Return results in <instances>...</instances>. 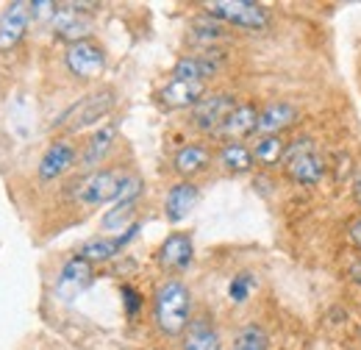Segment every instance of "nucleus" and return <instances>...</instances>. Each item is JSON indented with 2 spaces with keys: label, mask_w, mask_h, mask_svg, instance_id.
Segmentation results:
<instances>
[{
  "label": "nucleus",
  "mask_w": 361,
  "mask_h": 350,
  "mask_svg": "<svg viewBox=\"0 0 361 350\" xmlns=\"http://www.w3.org/2000/svg\"><path fill=\"white\" fill-rule=\"evenodd\" d=\"M189 314H192V295L186 289V284L180 281H164L156 289L153 298V317L161 334L167 337H180L189 328Z\"/></svg>",
  "instance_id": "f257e3e1"
},
{
  "label": "nucleus",
  "mask_w": 361,
  "mask_h": 350,
  "mask_svg": "<svg viewBox=\"0 0 361 350\" xmlns=\"http://www.w3.org/2000/svg\"><path fill=\"white\" fill-rule=\"evenodd\" d=\"M206 17L223 23V25H236L247 31H262L270 25V11L259 3L250 0H214L206 3Z\"/></svg>",
  "instance_id": "f03ea898"
},
{
  "label": "nucleus",
  "mask_w": 361,
  "mask_h": 350,
  "mask_svg": "<svg viewBox=\"0 0 361 350\" xmlns=\"http://www.w3.org/2000/svg\"><path fill=\"white\" fill-rule=\"evenodd\" d=\"M114 106H117V92L114 89H97V92L87 95L84 100H78L73 109H67L56 126L64 131H81L92 123H100L103 117H109Z\"/></svg>",
  "instance_id": "7ed1b4c3"
},
{
  "label": "nucleus",
  "mask_w": 361,
  "mask_h": 350,
  "mask_svg": "<svg viewBox=\"0 0 361 350\" xmlns=\"http://www.w3.org/2000/svg\"><path fill=\"white\" fill-rule=\"evenodd\" d=\"M286 173L292 181H298L300 186H317L325 175V162L314 153L312 139H298L292 142V147H286Z\"/></svg>",
  "instance_id": "20e7f679"
},
{
  "label": "nucleus",
  "mask_w": 361,
  "mask_h": 350,
  "mask_svg": "<svg viewBox=\"0 0 361 350\" xmlns=\"http://www.w3.org/2000/svg\"><path fill=\"white\" fill-rule=\"evenodd\" d=\"M126 181H128V175L120 173V170H94L84 181H78L75 198L87 206H103V203L120 198Z\"/></svg>",
  "instance_id": "39448f33"
},
{
  "label": "nucleus",
  "mask_w": 361,
  "mask_h": 350,
  "mask_svg": "<svg viewBox=\"0 0 361 350\" xmlns=\"http://www.w3.org/2000/svg\"><path fill=\"white\" fill-rule=\"evenodd\" d=\"M84 8H94L92 3H59L53 14V34L59 40H67L70 44L84 42L92 34V17Z\"/></svg>",
  "instance_id": "423d86ee"
},
{
  "label": "nucleus",
  "mask_w": 361,
  "mask_h": 350,
  "mask_svg": "<svg viewBox=\"0 0 361 350\" xmlns=\"http://www.w3.org/2000/svg\"><path fill=\"white\" fill-rule=\"evenodd\" d=\"M236 100L233 95L217 92V95H206L203 100H197V106L192 109V123L195 128L206 133H220V128L226 126V120L233 114Z\"/></svg>",
  "instance_id": "0eeeda50"
},
{
  "label": "nucleus",
  "mask_w": 361,
  "mask_h": 350,
  "mask_svg": "<svg viewBox=\"0 0 361 350\" xmlns=\"http://www.w3.org/2000/svg\"><path fill=\"white\" fill-rule=\"evenodd\" d=\"M64 64H67V70H70L75 78L92 81V78H97V76L106 70V53H103L100 44H94L92 40H84V42L67 44Z\"/></svg>",
  "instance_id": "6e6552de"
},
{
  "label": "nucleus",
  "mask_w": 361,
  "mask_h": 350,
  "mask_svg": "<svg viewBox=\"0 0 361 350\" xmlns=\"http://www.w3.org/2000/svg\"><path fill=\"white\" fill-rule=\"evenodd\" d=\"M28 23H31V3H23V0L8 3L0 20V53L23 42V37L28 34Z\"/></svg>",
  "instance_id": "1a4fd4ad"
},
{
  "label": "nucleus",
  "mask_w": 361,
  "mask_h": 350,
  "mask_svg": "<svg viewBox=\"0 0 361 350\" xmlns=\"http://www.w3.org/2000/svg\"><path fill=\"white\" fill-rule=\"evenodd\" d=\"M223 64L220 53H200V56H183L178 64L173 67V78L178 81H192V84H203L206 78H212Z\"/></svg>",
  "instance_id": "9d476101"
},
{
  "label": "nucleus",
  "mask_w": 361,
  "mask_h": 350,
  "mask_svg": "<svg viewBox=\"0 0 361 350\" xmlns=\"http://www.w3.org/2000/svg\"><path fill=\"white\" fill-rule=\"evenodd\" d=\"M92 281V264L81 256L70 259V262L61 267V275L56 281V295L61 301H73L81 289H87Z\"/></svg>",
  "instance_id": "9b49d317"
},
{
  "label": "nucleus",
  "mask_w": 361,
  "mask_h": 350,
  "mask_svg": "<svg viewBox=\"0 0 361 350\" xmlns=\"http://www.w3.org/2000/svg\"><path fill=\"white\" fill-rule=\"evenodd\" d=\"M78 159V150L73 142L61 139V142H53L50 147L45 150V156L39 159V178L42 181H53L59 175H64Z\"/></svg>",
  "instance_id": "f8f14e48"
},
{
  "label": "nucleus",
  "mask_w": 361,
  "mask_h": 350,
  "mask_svg": "<svg viewBox=\"0 0 361 350\" xmlns=\"http://www.w3.org/2000/svg\"><path fill=\"white\" fill-rule=\"evenodd\" d=\"M139 231V222H134L123 236H97V239H90L87 245H81V251H78V256L81 259H87L90 264L94 262H109V259H114L131 239H134V234Z\"/></svg>",
  "instance_id": "ddd939ff"
},
{
  "label": "nucleus",
  "mask_w": 361,
  "mask_h": 350,
  "mask_svg": "<svg viewBox=\"0 0 361 350\" xmlns=\"http://www.w3.org/2000/svg\"><path fill=\"white\" fill-rule=\"evenodd\" d=\"M298 117H300V111H298L292 103H283V100L270 103V106H264V109L259 111V126H256V133H259V136L281 133L283 128L295 126V123H298Z\"/></svg>",
  "instance_id": "4468645a"
},
{
  "label": "nucleus",
  "mask_w": 361,
  "mask_h": 350,
  "mask_svg": "<svg viewBox=\"0 0 361 350\" xmlns=\"http://www.w3.org/2000/svg\"><path fill=\"white\" fill-rule=\"evenodd\" d=\"M206 97V87L203 84H192V81H178V78H170L161 92H159V100L161 106L167 109H186V106H197V100Z\"/></svg>",
  "instance_id": "2eb2a0df"
},
{
  "label": "nucleus",
  "mask_w": 361,
  "mask_h": 350,
  "mask_svg": "<svg viewBox=\"0 0 361 350\" xmlns=\"http://www.w3.org/2000/svg\"><path fill=\"white\" fill-rule=\"evenodd\" d=\"M192 253H195L192 236L189 234H173L159 248V264L164 270H186L192 264Z\"/></svg>",
  "instance_id": "dca6fc26"
},
{
  "label": "nucleus",
  "mask_w": 361,
  "mask_h": 350,
  "mask_svg": "<svg viewBox=\"0 0 361 350\" xmlns=\"http://www.w3.org/2000/svg\"><path fill=\"white\" fill-rule=\"evenodd\" d=\"M197 203V186L192 181H178L176 186H170L167 200H164V212L170 222H180Z\"/></svg>",
  "instance_id": "f3484780"
},
{
  "label": "nucleus",
  "mask_w": 361,
  "mask_h": 350,
  "mask_svg": "<svg viewBox=\"0 0 361 350\" xmlns=\"http://www.w3.org/2000/svg\"><path fill=\"white\" fill-rule=\"evenodd\" d=\"M114 139H117V126H111V123L92 133L87 147H84V156H81L84 170H90V173L97 170V164H100V162L109 156V150L114 147Z\"/></svg>",
  "instance_id": "a211bd4d"
},
{
  "label": "nucleus",
  "mask_w": 361,
  "mask_h": 350,
  "mask_svg": "<svg viewBox=\"0 0 361 350\" xmlns=\"http://www.w3.org/2000/svg\"><path fill=\"white\" fill-rule=\"evenodd\" d=\"M256 126H259V109L253 103H242L233 109V114L226 120V126L220 128V136H226L231 142H239L242 136L247 133H256Z\"/></svg>",
  "instance_id": "6ab92c4d"
},
{
  "label": "nucleus",
  "mask_w": 361,
  "mask_h": 350,
  "mask_svg": "<svg viewBox=\"0 0 361 350\" xmlns=\"http://www.w3.org/2000/svg\"><path fill=\"white\" fill-rule=\"evenodd\" d=\"M183 350H223L220 337L209 317H197L189 322V328L183 334Z\"/></svg>",
  "instance_id": "aec40b11"
},
{
  "label": "nucleus",
  "mask_w": 361,
  "mask_h": 350,
  "mask_svg": "<svg viewBox=\"0 0 361 350\" xmlns=\"http://www.w3.org/2000/svg\"><path fill=\"white\" fill-rule=\"evenodd\" d=\"M212 162V153L206 145H183L178 153H176V173L189 178V175L203 173Z\"/></svg>",
  "instance_id": "412c9836"
},
{
  "label": "nucleus",
  "mask_w": 361,
  "mask_h": 350,
  "mask_svg": "<svg viewBox=\"0 0 361 350\" xmlns=\"http://www.w3.org/2000/svg\"><path fill=\"white\" fill-rule=\"evenodd\" d=\"M253 150L245 147L242 142H228L220 150V164L226 167L228 173H247L253 170Z\"/></svg>",
  "instance_id": "4be33fe9"
},
{
  "label": "nucleus",
  "mask_w": 361,
  "mask_h": 350,
  "mask_svg": "<svg viewBox=\"0 0 361 350\" xmlns=\"http://www.w3.org/2000/svg\"><path fill=\"white\" fill-rule=\"evenodd\" d=\"M253 159L264 167H275L286 159V142L281 139V133H272V136H259L256 147H253Z\"/></svg>",
  "instance_id": "5701e85b"
},
{
  "label": "nucleus",
  "mask_w": 361,
  "mask_h": 350,
  "mask_svg": "<svg viewBox=\"0 0 361 350\" xmlns=\"http://www.w3.org/2000/svg\"><path fill=\"white\" fill-rule=\"evenodd\" d=\"M228 37V28L223 23L212 20V17H200L192 23V42L197 44H214V42H223Z\"/></svg>",
  "instance_id": "b1692460"
},
{
  "label": "nucleus",
  "mask_w": 361,
  "mask_h": 350,
  "mask_svg": "<svg viewBox=\"0 0 361 350\" xmlns=\"http://www.w3.org/2000/svg\"><path fill=\"white\" fill-rule=\"evenodd\" d=\"M233 350H267V334H264V328L256 325V322L245 325L236 334V339H233Z\"/></svg>",
  "instance_id": "393cba45"
},
{
  "label": "nucleus",
  "mask_w": 361,
  "mask_h": 350,
  "mask_svg": "<svg viewBox=\"0 0 361 350\" xmlns=\"http://www.w3.org/2000/svg\"><path fill=\"white\" fill-rule=\"evenodd\" d=\"M134 212H136V200L117 203V206L103 217V228H106V231H117V228H123L128 219L134 217Z\"/></svg>",
  "instance_id": "a878e982"
},
{
  "label": "nucleus",
  "mask_w": 361,
  "mask_h": 350,
  "mask_svg": "<svg viewBox=\"0 0 361 350\" xmlns=\"http://www.w3.org/2000/svg\"><path fill=\"white\" fill-rule=\"evenodd\" d=\"M250 286H253V278H250V275H236V278L231 281V286H228L231 301H233V303H245L247 295H250Z\"/></svg>",
  "instance_id": "bb28decb"
},
{
  "label": "nucleus",
  "mask_w": 361,
  "mask_h": 350,
  "mask_svg": "<svg viewBox=\"0 0 361 350\" xmlns=\"http://www.w3.org/2000/svg\"><path fill=\"white\" fill-rule=\"evenodd\" d=\"M348 234H350V239H353V245L361 251V217H356L350 225H348Z\"/></svg>",
  "instance_id": "cd10ccee"
},
{
  "label": "nucleus",
  "mask_w": 361,
  "mask_h": 350,
  "mask_svg": "<svg viewBox=\"0 0 361 350\" xmlns=\"http://www.w3.org/2000/svg\"><path fill=\"white\" fill-rule=\"evenodd\" d=\"M123 295L128 298V314H136V308H139V295H136L131 286H123Z\"/></svg>",
  "instance_id": "c85d7f7f"
},
{
  "label": "nucleus",
  "mask_w": 361,
  "mask_h": 350,
  "mask_svg": "<svg viewBox=\"0 0 361 350\" xmlns=\"http://www.w3.org/2000/svg\"><path fill=\"white\" fill-rule=\"evenodd\" d=\"M350 278H353L356 284H361V262H356L353 267H350Z\"/></svg>",
  "instance_id": "c756f323"
},
{
  "label": "nucleus",
  "mask_w": 361,
  "mask_h": 350,
  "mask_svg": "<svg viewBox=\"0 0 361 350\" xmlns=\"http://www.w3.org/2000/svg\"><path fill=\"white\" fill-rule=\"evenodd\" d=\"M353 198L359 200V206H361V175L356 178V183H353Z\"/></svg>",
  "instance_id": "7c9ffc66"
}]
</instances>
